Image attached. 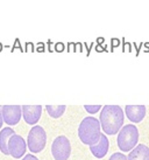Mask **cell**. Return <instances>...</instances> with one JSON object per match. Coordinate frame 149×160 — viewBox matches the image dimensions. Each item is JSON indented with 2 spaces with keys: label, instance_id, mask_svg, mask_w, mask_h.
I'll use <instances>...</instances> for the list:
<instances>
[{
  "label": "cell",
  "instance_id": "1",
  "mask_svg": "<svg viewBox=\"0 0 149 160\" xmlns=\"http://www.w3.org/2000/svg\"><path fill=\"white\" fill-rule=\"evenodd\" d=\"M123 111L119 105H105L100 112L99 122L103 131L112 136L123 129Z\"/></svg>",
  "mask_w": 149,
  "mask_h": 160
},
{
  "label": "cell",
  "instance_id": "2",
  "mask_svg": "<svg viewBox=\"0 0 149 160\" xmlns=\"http://www.w3.org/2000/svg\"><path fill=\"white\" fill-rule=\"evenodd\" d=\"M101 125L100 122L94 117H85L78 128L79 139L83 144L93 146L99 142L101 138Z\"/></svg>",
  "mask_w": 149,
  "mask_h": 160
},
{
  "label": "cell",
  "instance_id": "3",
  "mask_svg": "<svg viewBox=\"0 0 149 160\" xmlns=\"http://www.w3.org/2000/svg\"><path fill=\"white\" fill-rule=\"evenodd\" d=\"M118 146L123 152H131L134 150L139 142V130L135 125L128 124L123 126V129L119 131L118 134Z\"/></svg>",
  "mask_w": 149,
  "mask_h": 160
},
{
  "label": "cell",
  "instance_id": "4",
  "mask_svg": "<svg viewBox=\"0 0 149 160\" xmlns=\"http://www.w3.org/2000/svg\"><path fill=\"white\" fill-rule=\"evenodd\" d=\"M46 142H47L46 130L39 125L31 128L28 133V140H27L29 151H31L33 153H39L46 147Z\"/></svg>",
  "mask_w": 149,
  "mask_h": 160
},
{
  "label": "cell",
  "instance_id": "5",
  "mask_svg": "<svg viewBox=\"0 0 149 160\" xmlns=\"http://www.w3.org/2000/svg\"><path fill=\"white\" fill-rule=\"evenodd\" d=\"M51 153L55 160H68L71 154V145L65 136H60L53 142Z\"/></svg>",
  "mask_w": 149,
  "mask_h": 160
},
{
  "label": "cell",
  "instance_id": "6",
  "mask_svg": "<svg viewBox=\"0 0 149 160\" xmlns=\"http://www.w3.org/2000/svg\"><path fill=\"white\" fill-rule=\"evenodd\" d=\"M26 147L27 144L25 142V139L21 136H19V134H14V136H12V138L9 139L8 142L9 156H12L15 159L21 158L26 153Z\"/></svg>",
  "mask_w": 149,
  "mask_h": 160
},
{
  "label": "cell",
  "instance_id": "7",
  "mask_svg": "<svg viewBox=\"0 0 149 160\" xmlns=\"http://www.w3.org/2000/svg\"><path fill=\"white\" fill-rule=\"evenodd\" d=\"M4 122L7 125H17L21 118L22 107L20 105H4L1 108Z\"/></svg>",
  "mask_w": 149,
  "mask_h": 160
},
{
  "label": "cell",
  "instance_id": "8",
  "mask_svg": "<svg viewBox=\"0 0 149 160\" xmlns=\"http://www.w3.org/2000/svg\"><path fill=\"white\" fill-rule=\"evenodd\" d=\"M41 113H42L41 105H23L22 107V116L27 124H36L41 117Z\"/></svg>",
  "mask_w": 149,
  "mask_h": 160
},
{
  "label": "cell",
  "instance_id": "9",
  "mask_svg": "<svg viewBox=\"0 0 149 160\" xmlns=\"http://www.w3.org/2000/svg\"><path fill=\"white\" fill-rule=\"evenodd\" d=\"M127 118L133 123H140L146 116L145 105H126L125 108Z\"/></svg>",
  "mask_w": 149,
  "mask_h": 160
},
{
  "label": "cell",
  "instance_id": "10",
  "mask_svg": "<svg viewBox=\"0 0 149 160\" xmlns=\"http://www.w3.org/2000/svg\"><path fill=\"white\" fill-rule=\"evenodd\" d=\"M108 147H110V142H108V139H107L105 134L103 133L99 142L96 144V145H93V146H90V151H91V153L96 158L100 159V158H104L107 154Z\"/></svg>",
  "mask_w": 149,
  "mask_h": 160
},
{
  "label": "cell",
  "instance_id": "11",
  "mask_svg": "<svg viewBox=\"0 0 149 160\" xmlns=\"http://www.w3.org/2000/svg\"><path fill=\"white\" fill-rule=\"evenodd\" d=\"M128 160H149V147L145 144H139L128 154Z\"/></svg>",
  "mask_w": 149,
  "mask_h": 160
},
{
  "label": "cell",
  "instance_id": "12",
  "mask_svg": "<svg viewBox=\"0 0 149 160\" xmlns=\"http://www.w3.org/2000/svg\"><path fill=\"white\" fill-rule=\"evenodd\" d=\"M14 134H15V132L11 128H5V129L0 131V151L2 152L4 154H6V156L9 154L8 142L9 139L12 138V136H14Z\"/></svg>",
  "mask_w": 149,
  "mask_h": 160
},
{
  "label": "cell",
  "instance_id": "13",
  "mask_svg": "<svg viewBox=\"0 0 149 160\" xmlns=\"http://www.w3.org/2000/svg\"><path fill=\"white\" fill-rule=\"evenodd\" d=\"M49 116L53 118H60L64 111H65V105H47L46 107Z\"/></svg>",
  "mask_w": 149,
  "mask_h": 160
},
{
  "label": "cell",
  "instance_id": "14",
  "mask_svg": "<svg viewBox=\"0 0 149 160\" xmlns=\"http://www.w3.org/2000/svg\"><path fill=\"white\" fill-rule=\"evenodd\" d=\"M108 160H128V158L123 153H120V152H117V153H113L111 158Z\"/></svg>",
  "mask_w": 149,
  "mask_h": 160
},
{
  "label": "cell",
  "instance_id": "15",
  "mask_svg": "<svg viewBox=\"0 0 149 160\" xmlns=\"http://www.w3.org/2000/svg\"><path fill=\"white\" fill-rule=\"evenodd\" d=\"M84 108H85V110L88 112H90V113H96V112H98L101 109L100 105H94V107H92V105H85Z\"/></svg>",
  "mask_w": 149,
  "mask_h": 160
},
{
  "label": "cell",
  "instance_id": "16",
  "mask_svg": "<svg viewBox=\"0 0 149 160\" xmlns=\"http://www.w3.org/2000/svg\"><path fill=\"white\" fill-rule=\"evenodd\" d=\"M22 160H39V159H37L35 156H33V154H27Z\"/></svg>",
  "mask_w": 149,
  "mask_h": 160
},
{
  "label": "cell",
  "instance_id": "17",
  "mask_svg": "<svg viewBox=\"0 0 149 160\" xmlns=\"http://www.w3.org/2000/svg\"><path fill=\"white\" fill-rule=\"evenodd\" d=\"M2 123H4V117H2V112L0 111V129L2 126Z\"/></svg>",
  "mask_w": 149,
  "mask_h": 160
}]
</instances>
